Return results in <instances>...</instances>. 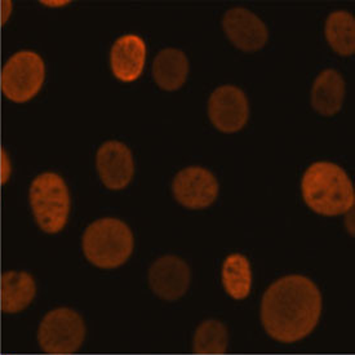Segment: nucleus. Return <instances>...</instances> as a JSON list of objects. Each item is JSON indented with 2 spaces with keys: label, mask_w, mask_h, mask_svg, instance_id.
<instances>
[{
  "label": "nucleus",
  "mask_w": 355,
  "mask_h": 355,
  "mask_svg": "<svg viewBox=\"0 0 355 355\" xmlns=\"http://www.w3.org/2000/svg\"><path fill=\"white\" fill-rule=\"evenodd\" d=\"M322 304L320 291L308 277L299 274L283 277L271 283L262 296V327L278 343H297L318 326Z\"/></svg>",
  "instance_id": "f257e3e1"
},
{
  "label": "nucleus",
  "mask_w": 355,
  "mask_h": 355,
  "mask_svg": "<svg viewBox=\"0 0 355 355\" xmlns=\"http://www.w3.org/2000/svg\"><path fill=\"white\" fill-rule=\"evenodd\" d=\"M306 206L326 217L344 215L355 203L354 187L345 171L329 162L311 164L301 182Z\"/></svg>",
  "instance_id": "f03ea898"
},
{
  "label": "nucleus",
  "mask_w": 355,
  "mask_h": 355,
  "mask_svg": "<svg viewBox=\"0 0 355 355\" xmlns=\"http://www.w3.org/2000/svg\"><path fill=\"white\" fill-rule=\"evenodd\" d=\"M85 259L100 269H116L131 257L135 238L130 226L119 218H100L85 229L82 238Z\"/></svg>",
  "instance_id": "7ed1b4c3"
},
{
  "label": "nucleus",
  "mask_w": 355,
  "mask_h": 355,
  "mask_svg": "<svg viewBox=\"0 0 355 355\" xmlns=\"http://www.w3.org/2000/svg\"><path fill=\"white\" fill-rule=\"evenodd\" d=\"M37 226L47 234L60 233L70 215V194L65 180L53 172L35 178L28 191Z\"/></svg>",
  "instance_id": "20e7f679"
},
{
  "label": "nucleus",
  "mask_w": 355,
  "mask_h": 355,
  "mask_svg": "<svg viewBox=\"0 0 355 355\" xmlns=\"http://www.w3.org/2000/svg\"><path fill=\"white\" fill-rule=\"evenodd\" d=\"M85 323L73 309L58 308L48 311L37 328V344L51 355L76 353L85 343Z\"/></svg>",
  "instance_id": "39448f33"
},
{
  "label": "nucleus",
  "mask_w": 355,
  "mask_h": 355,
  "mask_svg": "<svg viewBox=\"0 0 355 355\" xmlns=\"http://www.w3.org/2000/svg\"><path fill=\"white\" fill-rule=\"evenodd\" d=\"M46 79V65L35 52L21 51L3 66L1 91L16 103H28L42 89Z\"/></svg>",
  "instance_id": "423d86ee"
},
{
  "label": "nucleus",
  "mask_w": 355,
  "mask_h": 355,
  "mask_svg": "<svg viewBox=\"0 0 355 355\" xmlns=\"http://www.w3.org/2000/svg\"><path fill=\"white\" fill-rule=\"evenodd\" d=\"M208 116L220 132L241 131L250 116L248 100L243 91L230 85L216 88L208 100Z\"/></svg>",
  "instance_id": "0eeeda50"
},
{
  "label": "nucleus",
  "mask_w": 355,
  "mask_h": 355,
  "mask_svg": "<svg viewBox=\"0 0 355 355\" xmlns=\"http://www.w3.org/2000/svg\"><path fill=\"white\" fill-rule=\"evenodd\" d=\"M173 196L189 209L211 206L218 196V182L214 173L203 167L181 169L172 182Z\"/></svg>",
  "instance_id": "6e6552de"
},
{
  "label": "nucleus",
  "mask_w": 355,
  "mask_h": 355,
  "mask_svg": "<svg viewBox=\"0 0 355 355\" xmlns=\"http://www.w3.org/2000/svg\"><path fill=\"white\" fill-rule=\"evenodd\" d=\"M148 279L155 296L175 302L184 297L189 290L191 271L185 260L175 254H167L151 263Z\"/></svg>",
  "instance_id": "1a4fd4ad"
},
{
  "label": "nucleus",
  "mask_w": 355,
  "mask_h": 355,
  "mask_svg": "<svg viewBox=\"0 0 355 355\" xmlns=\"http://www.w3.org/2000/svg\"><path fill=\"white\" fill-rule=\"evenodd\" d=\"M96 166L103 185L110 190L128 187L135 175L131 150L121 141H106L97 150Z\"/></svg>",
  "instance_id": "9d476101"
},
{
  "label": "nucleus",
  "mask_w": 355,
  "mask_h": 355,
  "mask_svg": "<svg viewBox=\"0 0 355 355\" xmlns=\"http://www.w3.org/2000/svg\"><path fill=\"white\" fill-rule=\"evenodd\" d=\"M223 28L234 46L247 53L261 49L269 39L266 25L253 12L245 8L227 10L223 19Z\"/></svg>",
  "instance_id": "9b49d317"
},
{
  "label": "nucleus",
  "mask_w": 355,
  "mask_h": 355,
  "mask_svg": "<svg viewBox=\"0 0 355 355\" xmlns=\"http://www.w3.org/2000/svg\"><path fill=\"white\" fill-rule=\"evenodd\" d=\"M146 61V46L142 37L127 34L119 37L110 51L112 74L124 83L140 78Z\"/></svg>",
  "instance_id": "f8f14e48"
},
{
  "label": "nucleus",
  "mask_w": 355,
  "mask_h": 355,
  "mask_svg": "<svg viewBox=\"0 0 355 355\" xmlns=\"http://www.w3.org/2000/svg\"><path fill=\"white\" fill-rule=\"evenodd\" d=\"M345 82L341 74L327 69L317 76L311 88V106L323 116H334L341 110L345 98Z\"/></svg>",
  "instance_id": "ddd939ff"
},
{
  "label": "nucleus",
  "mask_w": 355,
  "mask_h": 355,
  "mask_svg": "<svg viewBox=\"0 0 355 355\" xmlns=\"http://www.w3.org/2000/svg\"><path fill=\"white\" fill-rule=\"evenodd\" d=\"M189 60L187 55L176 48L162 49L153 62V78L163 91L173 92L187 82Z\"/></svg>",
  "instance_id": "4468645a"
},
{
  "label": "nucleus",
  "mask_w": 355,
  "mask_h": 355,
  "mask_svg": "<svg viewBox=\"0 0 355 355\" xmlns=\"http://www.w3.org/2000/svg\"><path fill=\"white\" fill-rule=\"evenodd\" d=\"M37 284L26 271H7L1 277V310L17 314L35 299Z\"/></svg>",
  "instance_id": "2eb2a0df"
},
{
  "label": "nucleus",
  "mask_w": 355,
  "mask_h": 355,
  "mask_svg": "<svg viewBox=\"0 0 355 355\" xmlns=\"http://www.w3.org/2000/svg\"><path fill=\"white\" fill-rule=\"evenodd\" d=\"M223 286L234 300L247 299L252 288V270L248 259L241 253L229 254L223 265Z\"/></svg>",
  "instance_id": "dca6fc26"
},
{
  "label": "nucleus",
  "mask_w": 355,
  "mask_h": 355,
  "mask_svg": "<svg viewBox=\"0 0 355 355\" xmlns=\"http://www.w3.org/2000/svg\"><path fill=\"white\" fill-rule=\"evenodd\" d=\"M328 44L341 56H352L355 53L354 16L345 10L331 13L324 28Z\"/></svg>",
  "instance_id": "f3484780"
},
{
  "label": "nucleus",
  "mask_w": 355,
  "mask_h": 355,
  "mask_svg": "<svg viewBox=\"0 0 355 355\" xmlns=\"http://www.w3.org/2000/svg\"><path fill=\"white\" fill-rule=\"evenodd\" d=\"M229 345L227 328L217 319L203 320L194 332L193 353L194 354H225Z\"/></svg>",
  "instance_id": "a211bd4d"
},
{
  "label": "nucleus",
  "mask_w": 355,
  "mask_h": 355,
  "mask_svg": "<svg viewBox=\"0 0 355 355\" xmlns=\"http://www.w3.org/2000/svg\"><path fill=\"white\" fill-rule=\"evenodd\" d=\"M1 154H3V168H4V171H3V184H6L8 181V178H10V164L8 158H7V153L3 150Z\"/></svg>",
  "instance_id": "6ab92c4d"
},
{
  "label": "nucleus",
  "mask_w": 355,
  "mask_h": 355,
  "mask_svg": "<svg viewBox=\"0 0 355 355\" xmlns=\"http://www.w3.org/2000/svg\"><path fill=\"white\" fill-rule=\"evenodd\" d=\"M10 12H12V1H3V24L7 22V19L10 17Z\"/></svg>",
  "instance_id": "aec40b11"
},
{
  "label": "nucleus",
  "mask_w": 355,
  "mask_h": 355,
  "mask_svg": "<svg viewBox=\"0 0 355 355\" xmlns=\"http://www.w3.org/2000/svg\"><path fill=\"white\" fill-rule=\"evenodd\" d=\"M42 3L46 4V6H53V7H56V6H65L69 1H42Z\"/></svg>",
  "instance_id": "412c9836"
}]
</instances>
